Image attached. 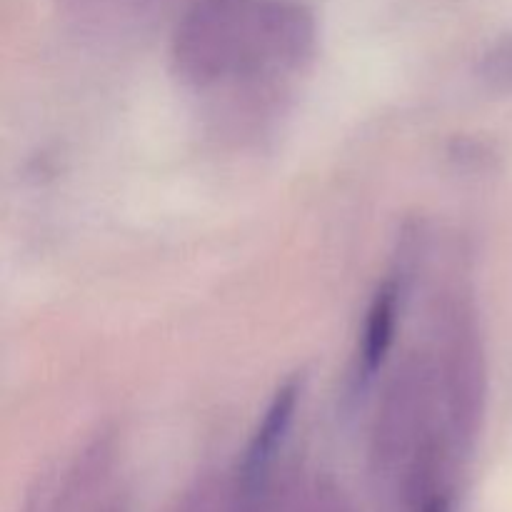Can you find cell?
Wrapping results in <instances>:
<instances>
[{
    "label": "cell",
    "mask_w": 512,
    "mask_h": 512,
    "mask_svg": "<svg viewBox=\"0 0 512 512\" xmlns=\"http://www.w3.org/2000/svg\"><path fill=\"white\" fill-rule=\"evenodd\" d=\"M315 40L313 10L300 0H193L173 30L170 63L193 90L253 85L303 68Z\"/></svg>",
    "instance_id": "obj_1"
},
{
    "label": "cell",
    "mask_w": 512,
    "mask_h": 512,
    "mask_svg": "<svg viewBox=\"0 0 512 512\" xmlns=\"http://www.w3.org/2000/svg\"><path fill=\"white\" fill-rule=\"evenodd\" d=\"M443 428L448 423L433 353L405 355L385 385L370 430V468L380 488H388L410 453Z\"/></svg>",
    "instance_id": "obj_2"
},
{
    "label": "cell",
    "mask_w": 512,
    "mask_h": 512,
    "mask_svg": "<svg viewBox=\"0 0 512 512\" xmlns=\"http://www.w3.org/2000/svg\"><path fill=\"white\" fill-rule=\"evenodd\" d=\"M430 353L438 370L445 423L460 450L470 455L483 423L488 370L475 310L463 293H445L438 300Z\"/></svg>",
    "instance_id": "obj_3"
},
{
    "label": "cell",
    "mask_w": 512,
    "mask_h": 512,
    "mask_svg": "<svg viewBox=\"0 0 512 512\" xmlns=\"http://www.w3.org/2000/svg\"><path fill=\"white\" fill-rule=\"evenodd\" d=\"M405 270L393 273L378 293L373 295L365 313L363 333H360L358 355H355V378L358 383H368L380 368H383L385 358L390 355L395 343V333H398V320L403 313L405 303Z\"/></svg>",
    "instance_id": "obj_4"
},
{
    "label": "cell",
    "mask_w": 512,
    "mask_h": 512,
    "mask_svg": "<svg viewBox=\"0 0 512 512\" xmlns=\"http://www.w3.org/2000/svg\"><path fill=\"white\" fill-rule=\"evenodd\" d=\"M303 385L298 378H290L288 383L280 385L278 393L273 395L270 405L265 408L248 448H245L243 460L238 468L243 470H275L278 455L288 440L290 425H293L295 410H298Z\"/></svg>",
    "instance_id": "obj_5"
},
{
    "label": "cell",
    "mask_w": 512,
    "mask_h": 512,
    "mask_svg": "<svg viewBox=\"0 0 512 512\" xmlns=\"http://www.w3.org/2000/svg\"><path fill=\"white\" fill-rule=\"evenodd\" d=\"M293 500H285L275 480V470H240L230 480L225 512H290Z\"/></svg>",
    "instance_id": "obj_6"
},
{
    "label": "cell",
    "mask_w": 512,
    "mask_h": 512,
    "mask_svg": "<svg viewBox=\"0 0 512 512\" xmlns=\"http://www.w3.org/2000/svg\"><path fill=\"white\" fill-rule=\"evenodd\" d=\"M230 483L218 475H200L165 512H225Z\"/></svg>",
    "instance_id": "obj_7"
},
{
    "label": "cell",
    "mask_w": 512,
    "mask_h": 512,
    "mask_svg": "<svg viewBox=\"0 0 512 512\" xmlns=\"http://www.w3.org/2000/svg\"><path fill=\"white\" fill-rule=\"evenodd\" d=\"M290 512H355L348 493L330 475H318L295 495Z\"/></svg>",
    "instance_id": "obj_8"
},
{
    "label": "cell",
    "mask_w": 512,
    "mask_h": 512,
    "mask_svg": "<svg viewBox=\"0 0 512 512\" xmlns=\"http://www.w3.org/2000/svg\"><path fill=\"white\" fill-rule=\"evenodd\" d=\"M480 75L495 88H512V35L488 50L480 65Z\"/></svg>",
    "instance_id": "obj_9"
},
{
    "label": "cell",
    "mask_w": 512,
    "mask_h": 512,
    "mask_svg": "<svg viewBox=\"0 0 512 512\" xmlns=\"http://www.w3.org/2000/svg\"><path fill=\"white\" fill-rule=\"evenodd\" d=\"M93 512H130V510H128V500H125V495L115 493V495H108V498H105Z\"/></svg>",
    "instance_id": "obj_10"
}]
</instances>
